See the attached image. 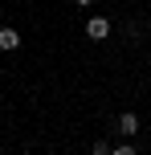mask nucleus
<instances>
[{"instance_id": "nucleus-6", "label": "nucleus", "mask_w": 151, "mask_h": 155, "mask_svg": "<svg viewBox=\"0 0 151 155\" xmlns=\"http://www.w3.org/2000/svg\"><path fill=\"white\" fill-rule=\"evenodd\" d=\"M74 4H78V8H90V4H94V0H74Z\"/></svg>"}, {"instance_id": "nucleus-1", "label": "nucleus", "mask_w": 151, "mask_h": 155, "mask_svg": "<svg viewBox=\"0 0 151 155\" xmlns=\"http://www.w3.org/2000/svg\"><path fill=\"white\" fill-rule=\"evenodd\" d=\"M110 16H90V21H86V37L90 41H106V37H110Z\"/></svg>"}, {"instance_id": "nucleus-2", "label": "nucleus", "mask_w": 151, "mask_h": 155, "mask_svg": "<svg viewBox=\"0 0 151 155\" xmlns=\"http://www.w3.org/2000/svg\"><path fill=\"white\" fill-rule=\"evenodd\" d=\"M12 49H21V33H16L12 25H4V29H0V53H12Z\"/></svg>"}, {"instance_id": "nucleus-5", "label": "nucleus", "mask_w": 151, "mask_h": 155, "mask_svg": "<svg viewBox=\"0 0 151 155\" xmlns=\"http://www.w3.org/2000/svg\"><path fill=\"white\" fill-rule=\"evenodd\" d=\"M110 155H139V151L131 147V143H119V147H110Z\"/></svg>"}, {"instance_id": "nucleus-3", "label": "nucleus", "mask_w": 151, "mask_h": 155, "mask_svg": "<svg viewBox=\"0 0 151 155\" xmlns=\"http://www.w3.org/2000/svg\"><path fill=\"white\" fill-rule=\"evenodd\" d=\"M114 127H119V135H135L139 131V114H135V110H123Z\"/></svg>"}, {"instance_id": "nucleus-4", "label": "nucleus", "mask_w": 151, "mask_h": 155, "mask_svg": "<svg viewBox=\"0 0 151 155\" xmlns=\"http://www.w3.org/2000/svg\"><path fill=\"white\" fill-rule=\"evenodd\" d=\"M90 155H110V143H106V139H94V143H90Z\"/></svg>"}]
</instances>
